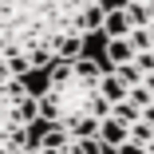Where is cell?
Masks as SVG:
<instances>
[{
    "instance_id": "cell-1",
    "label": "cell",
    "mask_w": 154,
    "mask_h": 154,
    "mask_svg": "<svg viewBox=\"0 0 154 154\" xmlns=\"http://www.w3.org/2000/svg\"><path fill=\"white\" fill-rule=\"evenodd\" d=\"M103 0H0V59L16 75L83 55L87 36L103 32Z\"/></svg>"
},
{
    "instance_id": "cell-2",
    "label": "cell",
    "mask_w": 154,
    "mask_h": 154,
    "mask_svg": "<svg viewBox=\"0 0 154 154\" xmlns=\"http://www.w3.org/2000/svg\"><path fill=\"white\" fill-rule=\"evenodd\" d=\"M103 67L91 55H71L48 67V83L40 91V119L55 131L71 134H95L103 119L111 115V99L103 91Z\"/></svg>"
},
{
    "instance_id": "cell-3",
    "label": "cell",
    "mask_w": 154,
    "mask_h": 154,
    "mask_svg": "<svg viewBox=\"0 0 154 154\" xmlns=\"http://www.w3.org/2000/svg\"><path fill=\"white\" fill-rule=\"evenodd\" d=\"M142 28L150 36V48L111 67L127 83V95L111 103V115L99 127L103 146H111L115 154H154V20H146Z\"/></svg>"
},
{
    "instance_id": "cell-4",
    "label": "cell",
    "mask_w": 154,
    "mask_h": 154,
    "mask_svg": "<svg viewBox=\"0 0 154 154\" xmlns=\"http://www.w3.org/2000/svg\"><path fill=\"white\" fill-rule=\"evenodd\" d=\"M40 119V99L28 91L24 75H16L0 59V154H24L32 122Z\"/></svg>"
},
{
    "instance_id": "cell-5",
    "label": "cell",
    "mask_w": 154,
    "mask_h": 154,
    "mask_svg": "<svg viewBox=\"0 0 154 154\" xmlns=\"http://www.w3.org/2000/svg\"><path fill=\"white\" fill-rule=\"evenodd\" d=\"M24 154H107L103 138L95 134H71V131H48L40 142H32Z\"/></svg>"
},
{
    "instance_id": "cell-6",
    "label": "cell",
    "mask_w": 154,
    "mask_h": 154,
    "mask_svg": "<svg viewBox=\"0 0 154 154\" xmlns=\"http://www.w3.org/2000/svg\"><path fill=\"white\" fill-rule=\"evenodd\" d=\"M131 32V16H127V8H107V16H103V36L107 40H115V36H127Z\"/></svg>"
},
{
    "instance_id": "cell-7",
    "label": "cell",
    "mask_w": 154,
    "mask_h": 154,
    "mask_svg": "<svg viewBox=\"0 0 154 154\" xmlns=\"http://www.w3.org/2000/svg\"><path fill=\"white\" fill-rule=\"evenodd\" d=\"M134 51H131V40L127 36H115V40H107V63L115 67V63H127Z\"/></svg>"
},
{
    "instance_id": "cell-8",
    "label": "cell",
    "mask_w": 154,
    "mask_h": 154,
    "mask_svg": "<svg viewBox=\"0 0 154 154\" xmlns=\"http://www.w3.org/2000/svg\"><path fill=\"white\" fill-rule=\"evenodd\" d=\"M131 4H142V0H131Z\"/></svg>"
}]
</instances>
